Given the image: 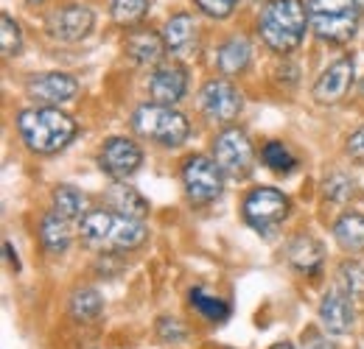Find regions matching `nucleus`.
Listing matches in <instances>:
<instances>
[{"label": "nucleus", "mask_w": 364, "mask_h": 349, "mask_svg": "<svg viewBox=\"0 0 364 349\" xmlns=\"http://www.w3.org/2000/svg\"><path fill=\"white\" fill-rule=\"evenodd\" d=\"M132 129H135L140 137L157 143V145L177 148V145H182V143L188 140L191 123H188V118H185L182 112H177L174 106L151 101V104H143V106L135 109V115H132Z\"/></svg>", "instance_id": "5"}, {"label": "nucleus", "mask_w": 364, "mask_h": 349, "mask_svg": "<svg viewBox=\"0 0 364 349\" xmlns=\"http://www.w3.org/2000/svg\"><path fill=\"white\" fill-rule=\"evenodd\" d=\"M17 131L34 154H56L73 143L79 126L59 106H37V109L20 112Z\"/></svg>", "instance_id": "2"}, {"label": "nucleus", "mask_w": 364, "mask_h": 349, "mask_svg": "<svg viewBox=\"0 0 364 349\" xmlns=\"http://www.w3.org/2000/svg\"><path fill=\"white\" fill-rule=\"evenodd\" d=\"M213 160L228 179H247L252 174V143L241 129H225L213 143Z\"/></svg>", "instance_id": "8"}, {"label": "nucleus", "mask_w": 364, "mask_h": 349, "mask_svg": "<svg viewBox=\"0 0 364 349\" xmlns=\"http://www.w3.org/2000/svg\"><path fill=\"white\" fill-rule=\"evenodd\" d=\"M109 6H112V17L124 26H129V23H137L146 14L149 0H109Z\"/></svg>", "instance_id": "28"}, {"label": "nucleus", "mask_w": 364, "mask_h": 349, "mask_svg": "<svg viewBox=\"0 0 364 349\" xmlns=\"http://www.w3.org/2000/svg\"><path fill=\"white\" fill-rule=\"evenodd\" d=\"M309 9L303 0H269L258 14V37L274 53H294L309 28Z\"/></svg>", "instance_id": "1"}, {"label": "nucleus", "mask_w": 364, "mask_h": 349, "mask_svg": "<svg viewBox=\"0 0 364 349\" xmlns=\"http://www.w3.org/2000/svg\"><path fill=\"white\" fill-rule=\"evenodd\" d=\"M107 201H109L112 210L121 213V216H129V218H137V221H143L149 216V201L137 193L132 184H127V182H115V184L107 190Z\"/></svg>", "instance_id": "18"}, {"label": "nucleus", "mask_w": 364, "mask_h": 349, "mask_svg": "<svg viewBox=\"0 0 364 349\" xmlns=\"http://www.w3.org/2000/svg\"><path fill=\"white\" fill-rule=\"evenodd\" d=\"M53 213L68 221L82 218V213H85V196L76 187H70V184L56 187L53 190Z\"/></svg>", "instance_id": "23"}, {"label": "nucleus", "mask_w": 364, "mask_h": 349, "mask_svg": "<svg viewBox=\"0 0 364 349\" xmlns=\"http://www.w3.org/2000/svg\"><path fill=\"white\" fill-rule=\"evenodd\" d=\"M339 279H342V288L345 294L350 297H362L364 294V268L356 262H342L339 265Z\"/></svg>", "instance_id": "29"}, {"label": "nucleus", "mask_w": 364, "mask_h": 349, "mask_svg": "<svg viewBox=\"0 0 364 349\" xmlns=\"http://www.w3.org/2000/svg\"><path fill=\"white\" fill-rule=\"evenodd\" d=\"M289 210H291L289 196H283V193L274 190V187H255V190L244 199V221H247L252 229L264 232V235L274 232V229L286 221Z\"/></svg>", "instance_id": "7"}, {"label": "nucleus", "mask_w": 364, "mask_h": 349, "mask_svg": "<svg viewBox=\"0 0 364 349\" xmlns=\"http://www.w3.org/2000/svg\"><path fill=\"white\" fill-rule=\"evenodd\" d=\"M101 310H104V299L98 297V291H92V288H82V291H76L73 294V299H70V313H73V318L76 321H95L98 316H101Z\"/></svg>", "instance_id": "24"}, {"label": "nucleus", "mask_w": 364, "mask_h": 349, "mask_svg": "<svg viewBox=\"0 0 364 349\" xmlns=\"http://www.w3.org/2000/svg\"><path fill=\"white\" fill-rule=\"evenodd\" d=\"M143 162V151L137 148L135 140L129 137H112L104 143V148L98 151V165L107 176H112L115 182H124L135 174Z\"/></svg>", "instance_id": "11"}, {"label": "nucleus", "mask_w": 364, "mask_h": 349, "mask_svg": "<svg viewBox=\"0 0 364 349\" xmlns=\"http://www.w3.org/2000/svg\"><path fill=\"white\" fill-rule=\"evenodd\" d=\"M264 162L272 168L274 174H291L297 160L289 154V148L283 143H267L264 145Z\"/></svg>", "instance_id": "26"}, {"label": "nucleus", "mask_w": 364, "mask_h": 349, "mask_svg": "<svg viewBox=\"0 0 364 349\" xmlns=\"http://www.w3.org/2000/svg\"><path fill=\"white\" fill-rule=\"evenodd\" d=\"M163 40H166L168 53H174V56L193 53L196 50V23H193V17L185 14V11L168 17V23L163 26Z\"/></svg>", "instance_id": "16"}, {"label": "nucleus", "mask_w": 364, "mask_h": 349, "mask_svg": "<svg viewBox=\"0 0 364 349\" xmlns=\"http://www.w3.org/2000/svg\"><path fill=\"white\" fill-rule=\"evenodd\" d=\"M286 257H289V262H291L297 271L314 274V271H319V265H322V246H319L314 238L300 235V238H294V240L289 243Z\"/></svg>", "instance_id": "20"}, {"label": "nucleus", "mask_w": 364, "mask_h": 349, "mask_svg": "<svg viewBox=\"0 0 364 349\" xmlns=\"http://www.w3.org/2000/svg\"><path fill=\"white\" fill-rule=\"evenodd\" d=\"M250 59H252L250 43L244 37H230L228 43H222L219 53H216V67L225 76H238L250 67Z\"/></svg>", "instance_id": "19"}, {"label": "nucleus", "mask_w": 364, "mask_h": 349, "mask_svg": "<svg viewBox=\"0 0 364 349\" xmlns=\"http://www.w3.org/2000/svg\"><path fill=\"white\" fill-rule=\"evenodd\" d=\"M40 240L50 255H62L70 246V221L56 213H48L40 226Z\"/></svg>", "instance_id": "22"}, {"label": "nucleus", "mask_w": 364, "mask_h": 349, "mask_svg": "<svg viewBox=\"0 0 364 349\" xmlns=\"http://www.w3.org/2000/svg\"><path fill=\"white\" fill-rule=\"evenodd\" d=\"M196 3V9L202 11V14H208V17H213V20H225L230 17L232 11H235V6L241 3V0H193Z\"/></svg>", "instance_id": "31"}, {"label": "nucleus", "mask_w": 364, "mask_h": 349, "mask_svg": "<svg viewBox=\"0 0 364 349\" xmlns=\"http://www.w3.org/2000/svg\"><path fill=\"white\" fill-rule=\"evenodd\" d=\"M157 333H160L163 341H182L185 338V327H182L177 318H171V316H163L157 321Z\"/></svg>", "instance_id": "32"}, {"label": "nucleus", "mask_w": 364, "mask_h": 349, "mask_svg": "<svg viewBox=\"0 0 364 349\" xmlns=\"http://www.w3.org/2000/svg\"><path fill=\"white\" fill-rule=\"evenodd\" d=\"M0 48H3V56H17L20 48H23V34H20V26L3 14L0 17Z\"/></svg>", "instance_id": "27"}, {"label": "nucleus", "mask_w": 364, "mask_h": 349, "mask_svg": "<svg viewBox=\"0 0 364 349\" xmlns=\"http://www.w3.org/2000/svg\"><path fill=\"white\" fill-rule=\"evenodd\" d=\"M348 154H350V160H356V162L364 165V126H359L348 137Z\"/></svg>", "instance_id": "33"}, {"label": "nucleus", "mask_w": 364, "mask_h": 349, "mask_svg": "<svg viewBox=\"0 0 364 349\" xmlns=\"http://www.w3.org/2000/svg\"><path fill=\"white\" fill-rule=\"evenodd\" d=\"M199 104H202V112L210 118V121H219V123H230L238 118L241 106H244V98L238 87L228 82V79H210L202 84L199 92Z\"/></svg>", "instance_id": "9"}, {"label": "nucleus", "mask_w": 364, "mask_h": 349, "mask_svg": "<svg viewBox=\"0 0 364 349\" xmlns=\"http://www.w3.org/2000/svg\"><path fill=\"white\" fill-rule=\"evenodd\" d=\"M185 92H188V73L182 65H160L149 76V95L157 104L174 106L177 101L185 98Z\"/></svg>", "instance_id": "14"}, {"label": "nucleus", "mask_w": 364, "mask_h": 349, "mask_svg": "<svg viewBox=\"0 0 364 349\" xmlns=\"http://www.w3.org/2000/svg\"><path fill=\"white\" fill-rule=\"evenodd\" d=\"M6 257H9V260L14 262L17 268H20V262H17V257H14V252H11V243H6Z\"/></svg>", "instance_id": "34"}, {"label": "nucleus", "mask_w": 364, "mask_h": 349, "mask_svg": "<svg viewBox=\"0 0 364 349\" xmlns=\"http://www.w3.org/2000/svg\"><path fill=\"white\" fill-rule=\"evenodd\" d=\"M191 307H193L199 316H205L208 321H225L230 316L228 302H222V299H216V297H210V294H205V291H199V288L191 291Z\"/></svg>", "instance_id": "25"}, {"label": "nucleus", "mask_w": 364, "mask_h": 349, "mask_svg": "<svg viewBox=\"0 0 364 349\" xmlns=\"http://www.w3.org/2000/svg\"><path fill=\"white\" fill-rule=\"evenodd\" d=\"M353 79H356V65H353L350 56H342V59L331 62L322 70L317 84H314V101L317 104H336V101H342L350 92V87H353Z\"/></svg>", "instance_id": "12"}, {"label": "nucleus", "mask_w": 364, "mask_h": 349, "mask_svg": "<svg viewBox=\"0 0 364 349\" xmlns=\"http://www.w3.org/2000/svg\"><path fill=\"white\" fill-rule=\"evenodd\" d=\"M353 193V179L345 174H333L331 179H325V196L336 204H342L348 196Z\"/></svg>", "instance_id": "30"}, {"label": "nucleus", "mask_w": 364, "mask_h": 349, "mask_svg": "<svg viewBox=\"0 0 364 349\" xmlns=\"http://www.w3.org/2000/svg\"><path fill=\"white\" fill-rule=\"evenodd\" d=\"M356 3H359V9H364V0H356Z\"/></svg>", "instance_id": "36"}, {"label": "nucleus", "mask_w": 364, "mask_h": 349, "mask_svg": "<svg viewBox=\"0 0 364 349\" xmlns=\"http://www.w3.org/2000/svg\"><path fill=\"white\" fill-rule=\"evenodd\" d=\"M225 174L216 165V160H208L205 154H193L182 165V187L193 207H205L222 196Z\"/></svg>", "instance_id": "6"}, {"label": "nucleus", "mask_w": 364, "mask_h": 349, "mask_svg": "<svg viewBox=\"0 0 364 349\" xmlns=\"http://www.w3.org/2000/svg\"><path fill=\"white\" fill-rule=\"evenodd\" d=\"M333 238L336 243L350 252V255H359L364 252V216L362 213H345L342 218L333 223Z\"/></svg>", "instance_id": "21"}, {"label": "nucleus", "mask_w": 364, "mask_h": 349, "mask_svg": "<svg viewBox=\"0 0 364 349\" xmlns=\"http://www.w3.org/2000/svg\"><path fill=\"white\" fill-rule=\"evenodd\" d=\"M269 349H294L289 341H280V344H274V347H269Z\"/></svg>", "instance_id": "35"}, {"label": "nucleus", "mask_w": 364, "mask_h": 349, "mask_svg": "<svg viewBox=\"0 0 364 349\" xmlns=\"http://www.w3.org/2000/svg\"><path fill=\"white\" fill-rule=\"evenodd\" d=\"M26 89L34 101H43L48 106H59V104H68L76 98L79 82L68 73H43V76L28 79Z\"/></svg>", "instance_id": "13"}, {"label": "nucleus", "mask_w": 364, "mask_h": 349, "mask_svg": "<svg viewBox=\"0 0 364 349\" xmlns=\"http://www.w3.org/2000/svg\"><path fill=\"white\" fill-rule=\"evenodd\" d=\"M319 318L328 327V333L342 336L353 327V302L345 291H331L319 302Z\"/></svg>", "instance_id": "15"}, {"label": "nucleus", "mask_w": 364, "mask_h": 349, "mask_svg": "<svg viewBox=\"0 0 364 349\" xmlns=\"http://www.w3.org/2000/svg\"><path fill=\"white\" fill-rule=\"evenodd\" d=\"M28 3H46V0H28Z\"/></svg>", "instance_id": "37"}, {"label": "nucleus", "mask_w": 364, "mask_h": 349, "mask_svg": "<svg viewBox=\"0 0 364 349\" xmlns=\"http://www.w3.org/2000/svg\"><path fill=\"white\" fill-rule=\"evenodd\" d=\"M48 34L59 43H79L85 40L95 26V14H92L87 6L82 3H70V6H62L56 11L48 14Z\"/></svg>", "instance_id": "10"}, {"label": "nucleus", "mask_w": 364, "mask_h": 349, "mask_svg": "<svg viewBox=\"0 0 364 349\" xmlns=\"http://www.w3.org/2000/svg\"><path fill=\"white\" fill-rule=\"evenodd\" d=\"M82 240L98 249V252H132L137 249L143 240H146V226L143 221L129 218V216H121V213H109V210H92L82 218Z\"/></svg>", "instance_id": "3"}, {"label": "nucleus", "mask_w": 364, "mask_h": 349, "mask_svg": "<svg viewBox=\"0 0 364 349\" xmlns=\"http://www.w3.org/2000/svg\"><path fill=\"white\" fill-rule=\"evenodd\" d=\"M309 23L322 43L345 45L359 31V3L356 0H309Z\"/></svg>", "instance_id": "4"}, {"label": "nucleus", "mask_w": 364, "mask_h": 349, "mask_svg": "<svg viewBox=\"0 0 364 349\" xmlns=\"http://www.w3.org/2000/svg\"><path fill=\"white\" fill-rule=\"evenodd\" d=\"M168 48H166V40L157 34V31H135V34H129L127 37V56L140 65V67H146V65H157L160 59H163V53H166Z\"/></svg>", "instance_id": "17"}]
</instances>
